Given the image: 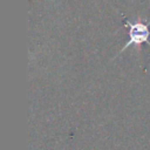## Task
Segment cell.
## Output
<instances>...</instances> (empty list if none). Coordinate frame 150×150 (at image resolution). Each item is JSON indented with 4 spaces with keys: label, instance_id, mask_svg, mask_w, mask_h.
Instances as JSON below:
<instances>
[{
    "label": "cell",
    "instance_id": "6da1fadb",
    "mask_svg": "<svg viewBox=\"0 0 150 150\" xmlns=\"http://www.w3.org/2000/svg\"><path fill=\"white\" fill-rule=\"evenodd\" d=\"M150 22H145L142 19H136V21L130 22L128 20H125L124 26L129 28V40L128 42L121 48V50L118 52L117 55H120L121 53H123L129 46H134L137 50H139L142 48L143 43H146L150 46Z\"/></svg>",
    "mask_w": 150,
    "mask_h": 150
}]
</instances>
